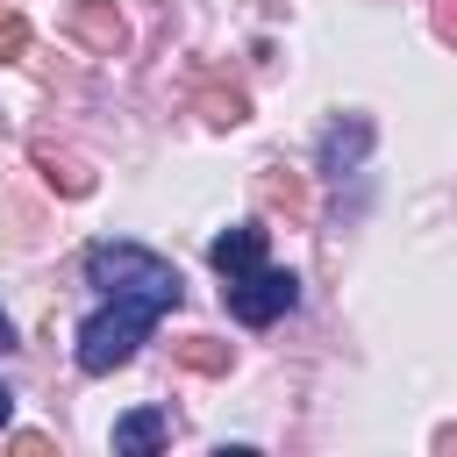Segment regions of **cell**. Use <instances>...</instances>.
<instances>
[{"label": "cell", "instance_id": "obj_1", "mask_svg": "<svg viewBox=\"0 0 457 457\" xmlns=\"http://www.w3.org/2000/svg\"><path fill=\"white\" fill-rule=\"evenodd\" d=\"M157 314H164V307H150V300L107 293V300H100V307L79 321V371H86V378H107L114 364H129V357L150 343Z\"/></svg>", "mask_w": 457, "mask_h": 457}, {"label": "cell", "instance_id": "obj_2", "mask_svg": "<svg viewBox=\"0 0 457 457\" xmlns=\"http://www.w3.org/2000/svg\"><path fill=\"white\" fill-rule=\"evenodd\" d=\"M86 286H100V293H129V300H150V307H179V264L171 257H157V250H143V243H93L86 250Z\"/></svg>", "mask_w": 457, "mask_h": 457}, {"label": "cell", "instance_id": "obj_3", "mask_svg": "<svg viewBox=\"0 0 457 457\" xmlns=\"http://www.w3.org/2000/svg\"><path fill=\"white\" fill-rule=\"evenodd\" d=\"M221 300H228V314H236L243 328H264V321H278V314L300 300V278L278 271V264H250V271H236V278L221 286Z\"/></svg>", "mask_w": 457, "mask_h": 457}, {"label": "cell", "instance_id": "obj_4", "mask_svg": "<svg viewBox=\"0 0 457 457\" xmlns=\"http://www.w3.org/2000/svg\"><path fill=\"white\" fill-rule=\"evenodd\" d=\"M64 29H71L86 50H100V57H114V50L129 43V21L114 14V0H79V7L64 14Z\"/></svg>", "mask_w": 457, "mask_h": 457}, {"label": "cell", "instance_id": "obj_5", "mask_svg": "<svg viewBox=\"0 0 457 457\" xmlns=\"http://www.w3.org/2000/svg\"><path fill=\"white\" fill-rule=\"evenodd\" d=\"M364 150H371V121H364V114H350V121H328V129H321L314 164H321L328 179H343V171H357V164H364Z\"/></svg>", "mask_w": 457, "mask_h": 457}, {"label": "cell", "instance_id": "obj_6", "mask_svg": "<svg viewBox=\"0 0 457 457\" xmlns=\"http://www.w3.org/2000/svg\"><path fill=\"white\" fill-rule=\"evenodd\" d=\"M207 264H214L221 278H236V271L264 264V221H236V228H221V236L207 243Z\"/></svg>", "mask_w": 457, "mask_h": 457}, {"label": "cell", "instance_id": "obj_7", "mask_svg": "<svg viewBox=\"0 0 457 457\" xmlns=\"http://www.w3.org/2000/svg\"><path fill=\"white\" fill-rule=\"evenodd\" d=\"M164 436H171V421L157 407H136L114 421V457H150V450H164Z\"/></svg>", "mask_w": 457, "mask_h": 457}, {"label": "cell", "instance_id": "obj_8", "mask_svg": "<svg viewBox=\"0 0 457 457\" xmlns=\"http://www.w3.org/2000/svg\"><path fill=\"white\" fill-rule=\"evenodd\" d=\"M36 164H43V179L64 193V200H86L93 193V171L79 164V157H64V150H50V143H36Z\"/></svg>", "mask_w": 457, "mask_h": 457}, {"label": "cell", "instance_id": "obj_9", "mask_svg": "<svg viewBox=\"0 0 457 457\" xmlns=\"http://www.w3.org/2000/svg\"><path fill=\"white\" fill-rule=\"evenodd\" d=\"M171 357H179L186 371H200V378H221V371L236 364V350L214 343V336H186V343H171Z\"/></svg>", "mask_w": 457, "mask_h": 457}, {"label": "cell", "instance_id": "obj_10", "mask_svg": "<svg viewBox=\"0 0 457 457\" xmlns=\"http://www.w3.org/2000/svg\"><path fill=\"white\" fill-rule=\"evenodd\" d=\"M200 114H207L214 129H236V121L250 114V100H243L236 86H228V93H221V86H207V93H200Z\"/></svg>", "mask_w": 457, "mask_h": 457}, {"label": "cell", "instance_id": "obj_11", "mask_svg": "<svg viewBox=\"0 0 457 457\" xmlns=\"http://www.w3.org/2000/svg\"><path fill=\"white\" fill-rule=\"evenodd\" d=\"M21 50H29V21H21L14 7H0V64H7V57H21Z\"/></svg>", "mask_w": 457, "mask_h": 457}, {"label": "cell", "instance_id": "obj_12", "mask_svg": "<svg viewBox=\"0 0 457 457\" xmlns=\"http://www.w3.org/2000/svg\"><path fill=\"white\" fill-rule=\"evenodd\" d=\"M436 36L457 43V0H436Z\"/></svg>", "mask_w": 457, "mask_h": 457}, {"label": "cell", "instance_id": "obj_13", "mask_svg": "<svg viewBox=\"0 0 457 457\" xmlns=\"http://www.w3.org/2000/svg\"><path fill=\"white\" fill-rule=\"evenodd\" d=\"M7 421H14V393L0 386V428H7Z\"/></svg>", "mask_w": 457, "mask_h": 457}, {"label": "cell", "instance_id": "obj_14", "mask_svg": "<svg viewBox=\"0 0 457 457\" xmlns=\"http://www.w3.org/2000/svg\"><path fill=\"white\" fill-rule=\"evenodd\" d=\"M0 350H14V321L7 314H0Z\"/></svg>", "mask_w": 457, "mask_h": 457}]
</instances>
